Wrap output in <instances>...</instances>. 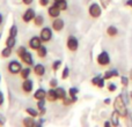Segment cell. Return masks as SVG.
Listing matches in <instances>:
<instances>
[{"instance_id":"1","label":"cell","mask_w":132,"mask_h":127,"mask_svg":"<svg viewBox=\"0 0 132 127\" xmlns=\"http://www.w3.org/2000/svg\"><path fill=\"white\" fill-rule=\"evenodd\" d=\"M114 110H116L122 118H126L128 116H130V112L128 110V104L125 103V101L122 97V94H119L116 98L114 99Z\"/></svg>"},{"instance_id":"2","label":"cell","mask_w":132,"mask_h":127,"mask_svg":"<svg viewBox=\"0 0 132 127\" xmlns=\"http://www.w3.org/2000/svg\"><path fill=\"white\" fill-rule=\"evenodd\" d=\"M88 14L92 19H98L102 15V6L100 2L93 1L88 6Z\"/></svg>"},{"instance_id":"3","label":"cell","mask_w":132,"mask_h":127,"mask_svg":"<svg viewBox=\"0 0 132 127\" xmlns=\"http://www.w3.org/2000/svg\"><path fill=\"white\" fill-rule=\"evenodd\" d=\"M96 62H97V65L100 67H108L110 65V62H111V58H110L109 53L107 51H102L96 57Z\"/></svg>"},{"instance_id":"4","label":"cell","mask_w":132,"mask_h":127,"mask_svg":"<svg viewBox=\"0 0 132 127\" xmlns=\"http://www.w3.org/2000/svg\"><path fill=\"white\" fill-rule=\"evenodd\" d=\"M22 68H23L22 62H20L19 60H11V61L7 63V70H8V73L12 75L20 74Z\"/></svg>"},{"instance_id":"5","label":"cell","mask_w":132,"mask_h":127,"mask_svg":"<svg viewBox=\"0 0 132 127\" xmlns=\"http://www.w3.org/2000/svg\"><path fill=\"white\" fill-rule=\"evenodd\" d=\"M66 48H67V50L70 52L73 53L77 52L79 50V39L75 36H73V35H70L67 37V39H66Z\"/></svg>"},{"instance_id":"6","label":"cell","mask_w":132,"mask_h":127,"mask_svg":"<svg viewBox=\"0 0 132 127\" xmlns=\"http://www.w3.org/2000/svg\"><path fill=\"white\" fill-rule=\"evenodd\" d=\"M39 37L43 41V43H49L52 41L53 37V30L51 27H43L39 31Z\"/></svg>"},{"instance_id":"7","label":"cell","mask_w":132,"mask_h":127,"mask_svg":"<svg viewBox=\"0 0 132 127\" xmlns=\"http://www.w3.org/2000/svg\"><path fill=\"white\" fill-rule=\"evenodd\" d=\"M36 12H35L34 8H31V7H28L27 9L24 11V13L22 14V16H21V19H22V21L24 23H30L32 22V20L35 19V16H36Z\"/></svg>"},{"instance_id":"8","label":"cell","mask_w":132,"mask_h":127,"mask_svg":"<svg viewBox=\"0 0 132 127\" xmlns=\"http://www.w3.org/2000/svg\"><path fill=\"white\" fill-rule=\"evenodd\" d=\"M51 28L55 32H60L64 30L65 28V21L62 17H56L52 19V23H51Z\"/></svg>"},{"instance_id":"9","label":"cell","mask_w":132,"mask_h":127,"mask_svg":"<svg viewBox=\"0 0 132 127\" xmlns=\"http://www.w3.org/2000/svg\"><path fill=\"white\" fill-rule=\"evenodd\" d=\"M21 89L22 91L26 94V95H29L34 91V81L31 79H26L22 81V84H21Z\"/></svg>"},{"instance_id":"10","label":"cell","mask_w":132,"mask_h":127,"mask_svg":"<svg viewBox=\"0 0 132 127\" xmlns=\"http://www.w3.org/2000/svg\"><path fill=\"white\" fill-rule=\"evenodd\" d=\"M42 44H43V41L41 39L39 36H32L31 38L29 39V42H28V46H29V49L32 51H36Z\"/></svg>"},{"instance_id":"11","label":"cell","mask_w":132,"mask_h":127,"mask_svg":"<svg viewBox=\"0 0 132 127\" xmlns=\"http://www.w3.org/2000/svg\"><path fill=\"white\" fill-rule=\"evenodd\" d=\"M32 73H34L35 75H36L37 77H43L44 75H45V73H46V68H45V66L43 65V63H35L34 66H32Z\"/></svg>"},{"instance_id":"12","label":"cell","mask_w":132,"mask_h":127,"mask_svg":"<svg viewBox=\"0 0 132 127\" xmlns=\"http://www.w3.org/2000/svg\"><path fill=\"white\" fill-rule=\"evenodd\" d=\"M60 14H62V11H60L55 4H52L51 6H48V15L50 19L59 17Z\"/></svg>"},{"instance_id":"13","label":"cell","mask_w":132,"mask_h":127,"mask_svg":"<svg viewBox=\"0 0 132 127\" xmlns=\"http://www.w3.org/2000/svg\"><path fill=\"white\" fill-rule=\"evenodd\" d=\"M21 62H23L26 66H34L35 65V61H34V57H32V53H30L29 51H27V52L24 53V55L22 56V57L20 58Z\"/></svg>"},{"instance_id":"14","label":"cell","mask_w":132,"mask_h":127,"mask_svg":"<svg viewBox=\"0 0 132 127\" xmlns=\"http://www.w3.org/2000/svg\"><path fill=\"white\" fill-rule=\"evenodd\" d=\"M46 101L50 103H55L57 101H59L58 99L57 91H56L55 88H49V90H46Z\"/></svg>"},{"instance_id":"15","label":"cell","mask_w":132,"mask_h":127,"mask_svg":"<svg viewBox=\"0 0 132 127\" xmlns=\"http://www.w3.org/2000/svg\"><path fill=\"white\" fill-rule=\"evenodd\" d=\"M121 114L118 113V112L116 111V110H114V111L111 112V114H110V121H111V125L114 127H118L121 125Z\"/></svg>"},{"instance_id":"16","label":"cell","mask_w":132,"mask_h":127,"mask_svg":"<svg viewBox=\"0 0 132 127\" xmlns=\"http://www.w3.org/2000/svg\"><path fill=\"white\" fill-rule=\"evenodd\" d=\"M32 97L36 101H41V99H46V90L44 88H38L35 90V93L32 94Z\"/></svg>"},{"instance_id":"17","label":"cell","mask_w":132,"mask_h":127,"mask_svg":"<svg viewBox=\"0 0 132 127\" xmlns=\"http://www.w3.org/2000/svg\"><path fill=\"white\" fill-rule=\"evenodd\" d=\"M115 77H119V72L117 69H109V70H105L104 74H103V79L105 81L108 80H112Z\"/></svg>"},{"instance_id":"18","label":"cell","mask_w":132,"mask_h":127,"mask_svg":"<svg viewBox=\"0 0 132 127\" xmlns=\"http://www.w3.org/2000/svg\"><path fill=\"white\" fill-rule=\"evenodd\" d=\"M105 34H107L108 37H110V38H115V37L118 36L119 30L116 25H109V27L107 28V30H105Z\"/></svg>"},{"instance_id":"19","label":"cell","mask_w":132,"mask_h":127,"mask_svg":"<svg viewBox=\"0 0 132 127\" xmlns=\"http://www.w3.org/2000/svg\"><path fill=\"white\" fill-rule=\"evenodd\" d=\"M36 124H37V121L35 120V118L30 116L23 118V120H22V125L24 127H36Z\"/></svg>"},{"instance_id":"20","label":"cell","mask_w":132,"mask_h":127,"mask_svg":"<svg viewBox=\"0 0 132 127\" xmlns=\"http://www.w3.org/2000/svg\"><path fill=\"white\" fill-rule=\"evenodd\" d=\"M36 56L39 58V59L46 58V56H48V48H46L44 44H42V45L36 50Z\"/></svg>"},{"instance_id":"21","label":"cell","mask_w":132,"mask_h":127,"mask_svg":"<svg viewBox=\"0 0 132 127\" xmlns=\"http://www.w3.org/2000/svg\"><path fill=\"white\" fill-rule=\"evenodd\" d=\"M31 73H32V69L30 68V66H26V67H23L22 69H21L19 75H20V77L22 80H26V79H29Z\"/></svg>"},{"instance_id":"22","label":"cell","mask_w":132,"mask_h":127,"mask_svg":"<svg viewBox=\"0 0 132 127\" xmlns=\"http://www.w3.org/2000/svg\"><path fill=\"white\" fill-rule=\"evenodd\" d=\"M44 16L42 15V14H37L36 16H35V19L32 20V23H34V25L36 28H42L44 24Z\"/></svg>"},{"instance_id":"23","label":"cell","mask_w":132,"mask_h":127,"mask_svg":"<svg viewBox=\"0 0 132 127\" xmlns=\"http://www.w3.org/2000/svg\"><path fill=\"white\" fill-rule=\"evenodd\" d=\"M56 91H57L58 99H59V101H63L65 97H67V96H68V93L66 91V89L64 88V87H59V86H58L57 88H56Z\"/></svg>"},{"instance_id":"24","label":"cell","mask_w":132,"mask_h":127,"mask_svg":"<svg viewBox=\"0 0 132 127\" xmlns=\"http://www.w3.org/2000/svg\"><path fill=\"white\" fill-rule=\"evenodd\" d=\"M16 45V37H13V36H8L5 41V46H8L11 49H14Z\"/></svg>"},{"instance_id":"25","label":"cell","mask_w":132,"mask_h":127,"mask_svg":"<svg viewBox=\"0 0 132 127\" xmlns=\"http://www.w3.org/2000/svg\"><path fill=\"white\" fill-rule=\"evenodd\" d=\"M12 53H13V49L8 48V46H5L1 50V52H0V56H1V58H4V59H7V58H9L12 56Z\"/></svg>"},{"instance_id":"26","label":"cell","mask_w":132,"mask_h":127,"mask_svg":"<svg viewBox=\"0 0 132 127\" xmlns=\"http://www.w3.org/2000/svg\"><path fill=\"white\" fill-rule=\"evenodd\" d=\"M53 4H55L56 6H57L62 12L67 11V8H68V4H67V1H66V0H62V1H56V2H53Z\"/></svg>"},{"instance_id":"27","label":"cell","mask_w":132,"mask_h":127,"mask_svg":"<svg viewBox=\"0 0 132 127\" xmlns=\"http://www.w3.org/2000/svg\"><path fill=\"white\" fill-rule=\"evenodd\" d=\"M119 81H121L122 87L125 89V88H128V87H129V84H130V81H131V80H130V77L126 76V75H122V76H119Z\"/></svg>"},{"instance_id":"28","label":"cell","mask_w":132,"mask_h":127,"mask_svg":"<svg viewBox=\"0 0 132 127\" xmlns=\"http://www.w3.org/2000/svg\"><path fill=\"white\" fill-rule=\"evenodd\" d=\"M24 111H26V113L30 117H34V118H37V117H38V110L37 109H34V107H27Z\"/></svg>"},{"instance_id":"29","label":"cell","mask_w":132,"mask_h":127,"mask_svg":"<svg viewBox=\"0 0 132 127\" xmlns=\"http://www.w3.org/2000/svg\"><path fill=\"white\" fill-rule=\"evenodd\" d=\"M18 34H19V28H18V25L14 23V24L11 25V28H9V30H8V36L16 37Z\"/></svg>"},{"instance_id":"30","label":"cell","mask_w":132,"mask_h":127,"mask_svg":"<svg viewBox=\"0 0 132 127\" xmlns=\"http://www.w3.org/2000/svg\"><path fill=\"white\" fill-rule=\"evenodd\" d=\"M62 65H63V61H62V60H60V59L55 60V61L52 62V66H51V68H52L53 73H57L58 70L60 69V67H62Z\"/></svg>"},{"instance_id":"31","label":"cell","mask_w":132,"mask_h":127,"mask_svg":"<svg viewBox=\"0 0 132 127\" xmlns=\"http://www.w3.org/2000/svg\"><path fill=\"white\" fill-rule=\"evenodd\" d=\"M68 77H70V68H68V66H65L62 70V80L66 81Z\"/></svg>"},{"instance_id":"32","label":"cell","mask_w":132,"mask_h":127,"mask_svg":"<svg viewBox=\"0 0 132 127\" xmlns=\"http://www.w3.org/2000/svg\"><path fill=\"white\" fill-rule=\"evenodd\" d=\"M79 91H80L79 88H77V87H71V88L67 90V93H68V96H70V97H73V96H78Z\"/></svg>"},{"instance_id":"33","label":"cell","mask_w":132,"mask_h":127,"mask_svg":"<svg viewBox=\"0 0 132 127\" xmlns=\"http://www.w3.org/2000/svg\"><path fill=\"white\" fill-rule=\"evenodd\" d=\"M45 103H46V99L37 101V103H36V109L38 110V111H41V110L46 109V107H45Z\"/></svg>"},{"instance_id":"34","label":"cell","mask_w":132,"mask_h":127,"mask_svg":"<svg viewBox=\"0 0 132 127\" xmlns=\"http://www.w3.org/2000/svg\"><path fill=\"white\" fill-rule=\"evenodd\" d=\"M27 48L26 46H20V48L16 49V56H18V58H21L23 55H24L26 52H27Z\"/></svg>"},{"instance_id":"35","label":"cell","mask_w":132,"mask_h":127,"mask_svg":"<svg viewBox=\"0 0 132 127\" xmlns=\"http://www.w3.org/2000/svg\"><path fill=\"white\" fill-rule=\"evenodd\" d=\"M107 89L109 93H115V91L117 90V84L115 83V82H110V83L107 86Z\"/></svg>"},{"instance_id":"36","label":"cell","mask_w":132,"mask_h":127,"mask_svg":"<svg viewBox=\"0 0 132 127\" xmlns=\"http://www.w3.org/2000/svg\"><path fill=\"white\" fill-rule=\"evenodd\" d=\"M62 103H63V105H64V106H70V105L74 104V103H73V101H72V98H71L70 96H67V97H65L64 99L62 101Z\"/></svg>"},{"instance_id":"37","label":"cell","mask_w":132,"mask_h":127,"mask_svg":"<svg viewBox=\"0 0 132 127\" xmlns=\"http://www.w3.org/2000/svg\"><path fill=\"white\" fill-rule=\"evenodd\" d=\"M101 77H102L101 75H96V76L92 77L90 79V84L92 86H94V87H97V83H98V81H100Z\"/></svg>"},{"instance_id":"38","label":"cell","mask_w":132,"mask_h":127,"mask_svg":"<svg viewBox=\"0 0 132 127\" xmlns=\"http://www.w3.org/2000/svg\"><path fill=\"white\" fill-rule=\"evenodd\" d=\"M58 87V80L56 77H52V79L49 81V88H57Z\"/></svg>"},{"instance_id":"39","label":"cell","mask_w":132,"mask_h":127,"mask_svg":"<svg viewBox=\"0 0 132 127\" xmlns=\"http://www.w3.org/2000/svg\"><path fill=\"white\" fill-rule=\"evenodd\" d=\"M110 2H111V0H100V4L103 9H107L108 7H109Z\"/></svg>"},{"instance_id":"40","label":"cell","mask_w":132,"mask_h":127,"mask_svg":"<svg viewBox=\"0 0 132 127\" xmlns=\"http://www.w3.org/2000/svg\"><path fill=\"white\" fill-rule=\"evenodd\" d=\"M105 87V80L103 79V76L100 79V81H98V83H97V88L98 89H103Z\"/></svg>"},{"instance_id":"41","label":"cell","mask_w":132,"mask_h":127,"mask_svg":"<svg viewBox=\"0 0 132 127\" xmlns=\"http://www.w3.org/2000/svg\"><path fill=\"white\" fill-rule=\"evenodd\" d=\"M50 4V0H38V5L41 7H48Z\"/></svg>"},{"instance_id":"42","label":"cell","mask_w":132,"mask_h":127,"mask_svg":"<svg viewBox=\"0 0 132 127\" xmlns=\"http://www.w3.org/2000/svg\"><path fill=\"white\" fill-rule=\"evenodd\" d=\"M4 103H5V95H4V93L0 90V107L4 105Z\"/></svg>"},{"instance_id":"43","label":"cell","mask_w":132,"mask_h":127,"mask_svg":"<svg viewBox=\"0 0 132 127\" xmlns=\"http://www.w3.org/2000/svg\"><path fill=\"white\" fill-rule=\"evenodd\" d=\"M21 1H22V4L24 5V6H31L34 0H21Z\"/></svg>"},{"instance_id":"44","label":"cell","mask_w":132,"mask_h":127,"mask_svg":"<svg viewBox=\"0 0 132 127\" xmlns=\"http://www.w3.org/2000/svg\"><path fill=\"white\" fill-rule=\"evenodd\" d=\"M111 102H112V99L110 97H107L105 99H103V104L104 105H110L111 104Z\"/></svg>"},{"instance_id":"45","label":"cell","mask_w":132,"mask_h":127,"mask_svg":"<svg viewBox=\"0 0 132 127\" xmlns=\"http://www.w3.org/2000/svg\"><path fill=\"white\" fill-rule=\"evenodd\" d=\"M103 125H104L105 127H110V126H112V125H111V121H110V120H109V121H108V120H107V121H104V123H103Z\"/></svg>"},{"instance_id":"46","label":"cell","mask_w":132,"mask_h":127,"mask_svg":"<svg viewBox=\"0 0 132 127\" xmlns=\"http://www.w3.org/2000/svg\"><path fill=\"white\" fill-rule=\"evenodd\" d=\"M125 5H126L128 7H130V8H132V0H126Z\"/></svg>"},{"instance_id":"47","label":"cell","mask_w":132,"mask_h":127,"mask_svg":"<svg viewBox=\"0 0 132 127\" xmlns=\"http://www.w3.org/2000/svg\"><path fill=\"white\" fill-rule=\"evenodd\" d=\"M2 21H4V16H2V14L0 13V25L2 24Z\"/></svg>"},{"instance_id":"48","label":"cell","mask_w":132,"mask_h":127,"mask_svg":"<svg viewBox=\"0 0 132 127\" xmlns=\"http://www.w3.org/2000/svg\"><path fill=\"white\" fill-rule=\"evenodd\" d=\"M129 95H130V99H131V102H132V90L129 93Z\"/></svg>"},{"instance_id":"49","label":"cell","mask_w":132,"mask_h":127,"mask_svg":"<svg viewBox=\"0 0 132 127\" xmlns=\"http://www.w3.org/2000/svg\"><path fill=\"white\" fill-rule=\"evenodd\" d=\"M129 77H130V80H131V81H132V69L130 70V76H129Z\"/></svg>"},{"instance_id":"50","label":"cell","mask_w":132,"mask_h":127,"mask_svg":"<svg viewBox=\"0 0 132 127\" xmlns=\"http://www.w3.org/2000/svg\"><path fill=\"white\" fill-rule=\"evenodd\" d=\"M56 1H62V0H53V2H56Z\"/></svg>"},{"instance_id":"51","label":"cell","mask_w":132,"mask_h":127,"mask_svg":"<svg viewBox=\"0 0 132 127\" xmlns=\"http://www.w3.org/2000/svg\"><path fill=\"white\" fill-rule=\"evenodd\" d=\"M0 83H1V75H0Z\"/></svg>"},{"instance_id":"52","label":"cell","mask_w":132,"mask_h":127,"mask_svg":"<svg viewBox=\"0 0 132 127\" xmlns=\"http://www.w3.org/2000/svg\"><path fill=\"white\" fill-rule=\"evenodd\" d=\"M0 41H1V34H0Z\"/></svg>"}]
</instances>
